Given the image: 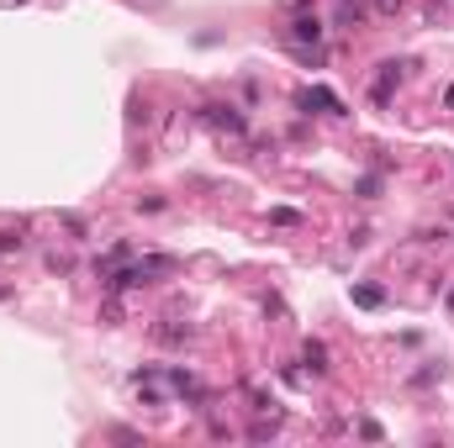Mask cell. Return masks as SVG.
<instances>
[{"instance_id":"obj_13","label":"cell","mask_w":454,"mask_h":448,"mask_svg":"<svg viewBox=\"0 0 454 448\" xmlns=\"http://www.w3.org/2000/svg\"><path fill=\"white\" fill-rule=\"evenodd\" d=\"M449 311H454V290H449Z\"/></svg>"},{"instance_id":"obj_2","label":"cell","mask_w":454,"mask_h":448,"mask_svg":"<svg viewBox=\"0 0 454 448\" xmlns=\"http://www.w3.org/2000/svg\"><path fill=\"white\" fill-rule=\"evenodd\" d=\"M301 106H306V111L317 106V111H328V116H343V101L333 90H323V85H317V90H301Z\"/></svg>"},{"instance_id":"obj_11","label":"cell","mask_w":454,"mask_h":448,"mask_svg":"<svg viewBox=\"0 0 454 448\" xmlns=\"http://www.w3.org/2000/svg\"><path fill=\"white\" fill-rule=\"evenodd\" d=\"M375 11H380V16H396V11H402V0H375Z\"/></svg>"},{"instance_id":"obj_3","label":"cell","mask_w":454,"mask_h":448,"mask_svg":"<svg viewBox=\"0 0 454 448\" xmlns=\"http://www.w3.org/2000/svg\"><path fill=\"white\" fill-rule=\"evenodd\" d=\"M291 43H323V21H317V16H296V21H291Z\"/></svg>"},{"instance_id":"obj_9","label":"cell","mask_w":454,"mask_h":448,"mask_svg":"<svg viewBox=\"0 0 454 448\" xmlns=\"http://www.w3.org/2000/svg\"><path fill=\"white\" fill-rule=\"evenodd\" d=\"M270 222H280V227H296V222H301V211H291V206H275V211H270Z\"/></svg>"},{"instance_id":"obj_12","label":"cell","mask_w":454,"mask_h":448,"mask_svg":"<svg viewBox=\"0 0 454 448\" xmlns=\"http://www.w3.org/2000/svg\"><path fill=\"white\" fill-rule=\"evenodd\" d=\"M444 106H449V111H454V85H449V90H444Z\"/></svg>"},{"instance_id":"obj_1","label":"cell","mask_w":454,"mask_h":448,"mask_svg":"<svg viewBox=\"0 0 454 448\" xmlns=\"http://www.w3.org/2000/svg\"><path fill=\"white\" fill-rule=\"evenodd\" d=\"M201 116H206L217 132H233V138H243V132H248V116L238 111V106H222V101H217V106H206Z\"/></svg>"},{"instance_id":"obj_8","label":"cell","mask_w":454,"mask_h":448,"mask_svg":"<svg viewBox=\"0 0 454 448\" xmlns=\"http://www.w3.org/2000/svg\"><path fill=\"white\" fill-rule=\"evenodd\" d=\"M365 21V6H359V0H343L338 6V26H359Z\"/></svg>"},{"instance_id":"obj_7","label":"cell","mask_w":454,"mask_h":448,"mask_svg":"<svg viewBox=\"0 0 454 448\" xmlns=\"http://www.w3.org/2000/svg\"><path fill=\"white\" fill-rule=\"evenodd\" d=\"M185 337H191V327H169V322L153 327V343H185Z\"/></svg>"},{"instance_id":"obj_10","label":"cell","mask_w":454,"mask_h":448,"mask_svg":"<svg viewBox=\"0 0 454 448\" xmlns=\"http://www.w3.org/2000/svg\"><path fill=\"white\" fill-rule=\"evenodd\" d=\"M11 253H21V238L16 233H0V259H11Z\"/></svg>"},{"instance_id":"obj_6","label":"cell","mask_w":454,"mask_h":448,"mask_svg":"<svg viewBox=\"0 0 454 448\" xmlns=\"http://www.w3.org/2000/svg\"><path fill=\"white\" fill-rule=\"evenodd\" d=\"M354 301H359V306H370V311H375V306L385 301V290H380V285H354Z\"/></svg>"},{"instance_id":"obj_5","label":"cell","mask_w":454,"mask_h":448,"mask_svg":"<svg viewBox=\"0 0 454 448\" xmlns=\"http://www.w3.org/2000/svg\"><path fill=\"white\" fill-rule=\"evenodd\" d=\"M301 359H306V364H312V375H323V370H328V348H323V343H317V337H306V348H301Z\"/></svg>"},{"instance_id":"obj_4","label":"cell","mask_w":454,"mask_h":448,"mask_svg":"<svg viewBox=\"0 0 454 448\" xmlns=\"http://www.w3.org/2000/svg\"><path fill=\"white\" fill-rule=\"evenodd\" d=\"M396 79H402V63H380V79H375V101L380 106L391 101V85H396Z\"/></svg>"}]
</instances>
